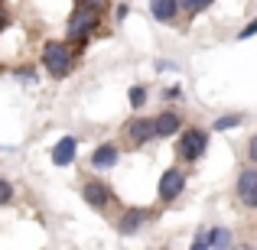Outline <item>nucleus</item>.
<instances>
[{"label": "nucleus", "instance_id": "obj_1", "mask_svg": "<svg viewBox=\"0 0 257 250\" xmlns=\"http://www.w3.org/2000/svg\"><path fill=\"white\" fill-rule=\"evenodd\" d=\"M43 65L52 78H65L72 72V56L65 49V43H46L43 49Z\"/></svg>", "mask_w": 257, "mask_h": 250}, {"label": "nucleus", "instance_id": "obj_2", "mask_svg": "<svg viewBox=\"0 0 257 250\" xmlns=\"http://www.w3.org/2000/svg\"><path fill=\"white\" fill-rule=\"evenodd\" d=\"M205 146H208V133L199 130V127H189V130L179 137V146H176V153H179L186 163H192V159H199L202 153H205Z\"/></svg>", "mask_w": 257, "mask_h": 250}, {"label": "nucleus", "instance_id": "obj_3", "mask_svg": "<svg viewBox=\"0 0 257 250\" xmlns=\"http://www.w3.org/2000/svg\"><path fill=\"white\" fill-rule=\"evenodd\" d=\"M94 26H98V17H94V10H85V7H82V10L72 17V23H69V39H75V43L82 39V43H85V36L94 30Z\"/></svg>", "mask_w": 257, "mask_h": 250}, {"label": "nucleus", "instance_id": "obj_4", "mask_svg": "<svg viewBox=\"0 0 257 250\" xmlns=\"http://www.w3.org/2000/svg\"><path fill=\"white\" fill-rule=\"evenodd\" d=\"M238 198L244 201L247 208H257V169H244L238 175Z\"/></svg>", "mask_w": 257, "mask_h": 250}, {"label": "nucleus", "instance_id": "obj_5", "mask_svg": "<svg viewBox=\"0 0 257 250\" xmlns=\"http://www.w3.org/2000/svg\"><path fill=\"white\" fill-rule=\"evenodd\" d=\"M186 188V172L182 169H166L160 175V198H176Z\"/></svg>", "mask_w": 257, "mask_h": 250}, {"label": "nucleus", "instance_id": "obj_6", "mask_svg": "<svg viewBox=\"0 0 257 250\" xmlns=\"http://www.w3.org/2000/svg\"><path fill=\"white\" fill-rule=\"evenodd\" d=\"M82 195L88 198V205H94V208H104V205H111V201H114L111 188H107L104 182H88V185L82 188Z\"/></svg>", "mask_w": 257, "mask_h": 250}, {"label": "nucleus", "instance_id": "obj_7", "mask_svg": "<svg viewBox=\"0 0 257 250\" xmlns=\"http://www.w3.org/2000/svg\"><path fill=\"white\" fill-rule=\"evenodd\" d=\"M150 13L160 23H173L179 13V0H150Z\"/></svg>", "mask_w": 257, "mask_h": 250}, {"label": "nucleus", "instance_id": "obj_8", "mask_svg": "<svg viewBox=\"0 0 257 250\" xmlns=\"http://www.w3.org/2000/svg\"><path fill=\"white\" fill-rule=\"evenodd\" d=\"M114 163H117V146L114 143H101L98 150L91 153V166L94 169H111Z\"/></svg>", "mask_w": 257, "mask_h": 250}, {"label": "nucleus", "instance_id": "obj_9", "mask_svg": "<svg viewBox=\"0 0 257 250\" xmlns=\"http://www.w3.org/2000/svg\"><path fill=\"white\" fill-rule=\"evenodd\" d=\"M127 137H131L137 146H144L147 140L157 137V130H153V120H134V124L127 127Z\"/></svg>", "mask_w": 257, "mask_h": 250}, {"label": "nucleus", "instance_id": "obj_10", "mask_svg": "<svg viewBox=\"0 0 257 250\" xmlns=\"http://www.w3.org/2000/svg\"><path fill=\"white\" fill-rule=\"evenodd\" d=\"M179 124H182V117H179V114H173V111L153 117V130H157V137H170V133L179 130Z\"/></svg>", "mask_w": 257, "mask_h": 250}, {"label": "nucleus", "instance_id": "obj_11", "mask_svg": "<svg viewBox=\"0 0 257 250\" xmlns=\"http://www.w3.org/2000/svg\"><path fill=\"white\" fill-rule=\"evenodd\" d=\"M72 156H75V137H62L56 143V150H52V163L56 166H69Z\"/></svg>", "mask_w": 257, "mask_h": 250}, {"label": "nucleus", "instance_id": "obj_12", "mask_svg": "<svg viewBox=\"0 0 257 250\" xmlns=\"http://www.w3.org/2000/svg\"><path fill=\"white\" fill-rule=\"evenodd\" d=\"M144 221H147V211H140V208H137V211H127L124 218H120L117 231H120V234H134L140 224H144Z\"/></svg>", "mask_w": 257, "mask_h": 250}, {"label": "nucleus", "instance_id": "obj_13", "mask_svg": "<svg viewBox=\"0 0 257 250\" xmlns=\"http://www.w3.org/2000/svg\"><path fill=\"white\" fill-rule=\"evenodd\" d=\"M208 240H212V250H231V234H228L225 227L208 231Z\"/></svg>", "mask_w": 257, "mask_h": 250}, {"label": "nucleus", "instance_id": "obj_14", "mask_svg": "<svg viewBox=\"0 0 257 250\" xmlns=\"http://www.w3.org/2000/svg\"><path fill=\"white\" fill-rule=\"evenodd\" d=\"M208 4H212V0H179V7L186 10V17H195V13H202Z\"/></svg>", "mask_w": 257, "mask_h": 250}, {"label": "nucleus", "instance_id": "obj_15", "mask_svg": "<svg viewBox=\"0 0 257 250\" xmlns=\"http://www.w3.org/2000/svg\"><path fill=\"white\" fill-rule=\"evenodd\" d=\"M238 124H241V117H238V114H228V117L215 120V130H231V127H238Z\"/></svg>", "mask_w": 257, "mask_h": 250}, {"label": "nucleus", "instance_id": "obj_16", "mask_svg": "<svg viewBox=\"0 0 257 250\" xmlns=\"http://www.w3.org/2000/svg\"><path fill=\"white\" fill-rule=\"evenodd\" d=\"M127 98H131V104H134V107H140V104L147 101V91L137 85V88H131V94H127Z\"/></svg>", "mask_w": 257, "mask_h": 250}, {"label": "nucleus", "instance_id": "obj_17", "mask_svg": "<svg viewBox=\"0 0 257 250\" xmlns=\"http://www.w3.org/2000/svg\"><path fill=\"white\" fill-rule=\"evenodd\" d=\"M192 250H212V240H208V231H202L199 237L192 240Z\"/></svg>", "mask_w": 257, "mask_h": 250}, {"label": "nucleus", "instance_id": "obj_18", "mask_svg": "<svg viewBox=\"0 0 257 250\" xmlns=\"http://www.w3.org/2000/svg\"><path fill=\"white\" fill-rule=\"evenodd\" d=\"M78 4L85 7V10H94V13H101L107 7V0H78Z\"/></svg>", "mask_w": 257, "mask_h": 250}, {"label": "nucleus", "instance_id": "obj_19", "mask_svg": "<svg viewBox=\"0 0 257 250\" xmlns=\"http://www.w3.org/2000/svg\"><path fill=\"white\" fill-rule=\"evenodd\" d=\"M10 195H13L10 182H4V179H0V205H4V201H10Z\"/></svg>", "mask_w": 257, "mask_h": 250}, {"label": "nucleus", "instance_id": "obj_20", "mask_svg": "<svg viewBox=\"0 0 257 250\" xmlns=\"http://www.w3.org/2000/svg\"><path fill=\"white\" fill-rule=\"evenodd\" d=\"M254 33H257V20H254V23H247L244 30L238 33V39H247V36H254Z\"/></svg>", "mask_w": 257, "mask_h": 250}, {"label": "nucleus", "instance_id": "obj_21", "mask_svg": "<svg viewBox=\"0 0 257 250\" xmlns=\"http://www.w3.org/2000/svg\"><path fill=\"white\" fill-rule=\"evenodd\" d=\"M247 156H251V163H257V133L251 137V143H247Z\"/></svg>", "mask_w": 257, "mask_h": 250}, {"label": "nucleus", "instance_id": "obj_22", "mask_svg": "<svg viewBox=\"0 0 257 250\" xmlns=\"http://www.w3.org/2000/svg\"><path fill=\"white\" fill-rule=\"evenodd\" d=\"M7 26V13H4V7H0V30Z\"/></svg>", "mask_w": 257, "mask_h": 250}, {"label": "nucleus", "instance_id": "obj_23", "mask_svg": "<svg viewBox=\"0 0 257 250\" xmlns=\"http://www.w3.org/2000/svg\"><path fill=\"white\" fill-rule=\"evenodd\" d=\"M241 250H254V247H241Z\"/></svg>", "mask_w": 257, "mask_h": 250}]
</instances>
